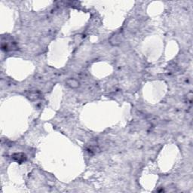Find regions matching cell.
Listing matches in <instances>:
<instances>
[{
  "label": "cell",
  "mask_w": 193,
  "mask_h": 193,
  "mask_svg": "<svg viewBox=\"0 0 193 193\" xmlns=\"http://www.w3.org/2000/svg\"><path fill=\"white\" fill-rule=\"evenodd\" d=\"M66 84L71 88H77L80 85L79 82L75 78H68L66 81Z\"/></svg>",
  "instance_id": "1"
}]
</instances>
